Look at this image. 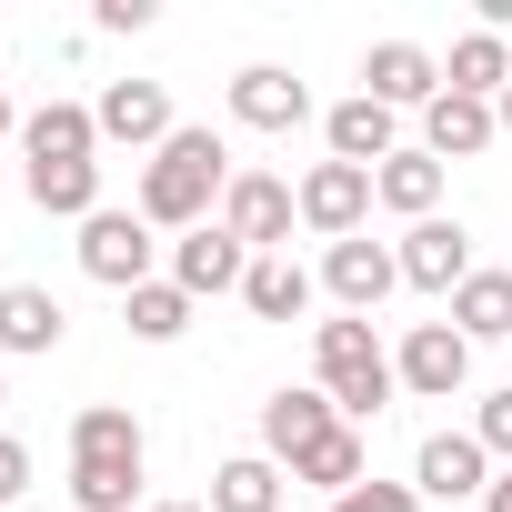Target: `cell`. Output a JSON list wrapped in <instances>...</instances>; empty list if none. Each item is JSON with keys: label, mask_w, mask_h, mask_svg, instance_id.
<instances>
[{"label": "cell", "mask_w": 512, "mask_h": 512, "mask_svg": "<svg viewBox=\"0 0 512 512\" xmlns=\"http://www.w3.org/2000/svg\"><path fill=\"white\" fill-rule=\"evenodd\" d=\"M312 372H322V392H332V412H342V422H372V412L402 392V372H392V352L372 342V322H362V312H342V322H322V332H312Z\"/></svg>", "instance_id": "obj_3"}, {"label": "cell", "mask_w": 512, "mask_h": 512, "mask_svg": "<svg viewBox=\"0 0 512 512\" xmlns=\"http://www.w3.org/2000/svg\"><path fill=\"white\" fill-rule=\"evenodd\" d=\"M211 512H282V462L272 452H231L211 472Z\"/></svg>", "instance_id": "obj_23"}, {"label": "cell", "mask_w": 512, "mask_h": 512, "mask_svg": "<svg viewBox=\"0 0 512 512\" xmlns=\"http://www.w3.org/2000/svg\"><path fill=\"white\" fill-rule=\"evenodd\" d=\"M362 221H372V171H352V161H312V171H302V231L352 241Z\"/></svg>", "instance_id": "obj_10"}, {"label": "cell", "mask_w": 512, "mask_h": 512, "mask_svg": "<svg viewBox=\"0 0 512 512\" xmlns=\"http://www.w3.org/2000/svg\"><path fill=\"white\" fill-rule=\"evenodd\" d=\"M392 372H402V392L452 402V392L472 382V342H462L452 322H412V332H402V352H392Z\"/></svg>", "instance_id": "obj_8"}, {"label": "cell", "mask_w": 512, "mask_h": 512, "mask_svg": "<svg viewBox=\"0 0 512 512\" xmlns=\"http://www.w3.org/2000/svg\"><path fill=\"white\" fill-rule=\"evenodd\" d=\"M61 302L41 292V282H0V352L11 362H41V352H61Z\"/></svg>", "instance_id": "obj_17"}, {"label": "cell", "mask_w": 512, "mask_h": 512, "mask_svg": "<svg viewBox=\"0 0 512 512\" xmlns=\"http://www.w3.org/2000/svg\"><path fill=\"white\" fill-rule=\"evenodd\" d=\"M21 492H31V442H21V432H0V512H11Z\"/></svg>", "instance_id": "obj_30"}, {"label": "cell", "mask_w": 512, "mask_h": 512, "mask_svg": "<svg viewBox=\"0 0 512 512\" xmlns=\"http://www.w3.org/2000/svg\"><path fill=\"white\" fill-rule=\"evenodd\" d=\"M151 262H161V241H151V221H141V211H111V201H101V211L81 221V272H91L101 292H121V302H131L141 282H161Z\"/></svg>", "instance_id": "obj_4"}, {"label": "cell", "mask_w": 512, "mask_h": 512, "mask_svg": "<svg viewBox=\"0 0 512 512\" xmlns=\"http://www.w3.org/2000/svg\"><path fill=\"white\" fill-rule=\"evenodd\" d=\"M71 502L81 512H131L141 502V422H131V402H91L71 422Z\"/></svg>", "instance_id": "obj_2"}, {"label": "cell", "mask_w": 512, "mask_h": 512, "mask_svg": "<svg viewBox=\"0 0 512 512\" xmlns=\"http://www.w3.org/2000/svg\"><path fill=\"white\" fill-rule=\"evenodd\" d=\"M452 332L462 342H512V272H472L452 292Z\"/></svg>", "instance_id": "obj_25"}, {"label": "cell", "mask_w": 512, "mask_h": 512, "mask_svg": "<svg viewBox=\"0 0 512 512\" xmlns=\"http://www.w3.org/2000/svg\"><path fill=\"white\" fill-rule=\"evenodd\" d=\"M442 91H462V101H502V91H512V41H502V31H462L452 61H442Z\"/></svg>", "instance_id": "obj_21"}, {"label": "cell", "mask_w": 512, "mask_h": 512, "mask_svg": "<svg viewBox=\"0 0 512 512\" xmlns=\"http://www.w3.org/2000/svg\"><path fill=\"white\" fill-rule=\"evenodd\" d=\"M362 91H372L382 111H432V101H442V61H432L422 41H372Z\"/></svg>", "instance_id": "obj_14"}, {"label": "cell", "mask_w": 512, "mask_h": 512, "mask_svg": "<svg viewBox=\"0 0 512 512\" xmlns=\"http://www.w3.org/2000/svg\"><path fill=\"white\" fill-rule=\"evenodd\" d=\"M31 201L61 211V221H91L101 211V161H31Z\"/></svg>", "instance_id": "obj_26"}, {"label": "cell", "mask_w": 512, "mask_h": 512, "mask_svg": "<svg viewBox=\"0 0 512 512\" xmlns=\"http://www.w3.org/2000/svg\"><path fill=\"white\" fill-rule=\"evenodd\" d=\"M412 492H422V502H482V492H492V452H482L472 432H432V442L412 452Z\"/></svg>", "instance_id": "obj_12"}, {"label": "cell", "mask_w": 512, "mask_h": 512, "mask_svg": "<svg viewBox=\"0 0 512 512\" xmlns=\"http://www.w3.org/2000/svg\"><path fill=\"white\" fill-rule=\"evenodd\" d=\"M171 282H181L191 302H221V292H241V282H251V251H241L221 221H201V231H181V241H171Z\"/></svg>", "instance_id": "obj_13"}, {"label": "cell", "mask_w": 512, "mask_h": 512, "mask_svg": "<svg viewBox=\"0 0 512 512\" xmlns=\"http://www.w3.org/2000/svg\"><path fill=\"white\" fill-rule=\"evenodd\" d=\"M21 151H31V161H101V121H91L81 101H41V111L21 121Z\"/></svg>", "instance_id": "obj_19"}, {"label": "cell", "mask_w": 512, "mask_h": 512, "mask_svg": "<svg viewBox=\"0 0 512 512\" xmlns=\"http://www.w3.org/2000/svg\"><path fill=\"white\" fill-rule=\"evenodd\" d=\"M322 141H332V161L382 171V161L402 151V111H382L372 91H352V101H332V111H322Z\"/></svg>", "instance_id": "obj_15"}, {"label": "cell", "mask_w": 512, "mask_h": 512, "mask_svg": "<svg viewBox=\"0 0 512 512\" xmlns=\"http://www.w3.org/2000/svg\"><path fill=\"white\" fill-rule=\"evenodd\" d=\"M492 121H502V141H512V91H502V101H492Z\"/></svg>", "instance_id": "obj_34"}, {"label": "cell", "mask_w": 512, "mask_h": 512, "mask_svg": "<svg viewBox=\"0 0 512 512\" xmlns=\"http://www.w3.org/2000/svg\"><path fill=\"white\" fill-rule=\"evenodd\" d=\"M221 191H231V151H221V131H171L151 161H141V191H131V211L151 221V231H201L211 211H221Z\"/></svg>", "instance_id": "obj_1"}, {"label": "cell", "mask_w": 512, "mask_h": 512, "mask_svg": "<svg viewBox=\"0 0 512 512\" xmlns=\"http://www.w3.org/2000/svg\"><path fill=\"white\" fill-rule=\"evenodd\" d=\"M231 121L241 131H302L312 121V91L292 71H272V61H251V71H231Z\"/></svg>", "instance_id": "obj_16"}, {"label": "cell", "mask_w": 512, "mask_h": 512, "mask_svg": "<svg viewBox=\"0 0 512 512\" xmlns=\"http://www.w3.org/2000/svg\"><path fill=\"white\" fill-rule=\"evenodd\" d=\"M322 292H332L342 312H362V322H372V312L402 292V262H392V241H362V231H352V241H332V251H322Z\"/></svg>", "instance_id": "obj_7"}, {"label": "cell", "mask_w": 512, "mask_h": 512, "mask_svg": "<svg viewBox=\"0 0 512 512\" xmlns=\"http://www.w3.org/2000/svg\"><path fill=\"white\" fill-rule=\"evenodd\" d=\"M91 121H101V141H121V151H161V141L181 131V121H171V91H161V81H101Z\"/></svg>", "instance_id": "obj_9"}, {"label": "cell", "mask_w": 512, "mask_h": 512, "mask_svg": "<svg viewBox=\"0 0 512 512\" xmlns=\"http://www.w3.org/2000/svg\"><path fill=\"white\" fill-rule=\"evenodd\" d=\"M312 292H322V272H302L292 251H262V262H251V282H241V302L262 312V322H302Z\"/></svg>", "instance_id": "obj_22"}, {"label": "cell", "mask_w": 512, "mask_h": 512, "mask_svg": "<svg viewBox=\"0 0 512 512\" xmlns=\"http://www.w3.org/2000/svg\"><path fill=\"white\" fill-rule=\"evenodd\" d=\"M121 312H131V332H141V342H181V332H191V292H181L171 272H161V282H141Z\"/></svg>", "instance_id": "obj_27"}, {"label": "cell", "mask_w": 512, "mask_h": 512, "mask_svg": "<svg viewBox=\"0 0 512 512\" xmlns=\"http://www.w3.org/2000/svg\"><path fill=\"white\" fill-rule=\"evenodd\" d=\"M0 412H11V382H0Z\"/></svg>", "instance_id": "obj_36"}, {"label": "cell", "mask_w": 512, "mask_h": 512, "mask_svg": "<svg viewBox=\"0 0 512 512\" xmlns=\"http://www.w3.org/2000/svg\"><path fill=\"white\" fill-rule=\"evenodd\" d=\"M332 432H342V412H332L322 382H282V392L262 402V452H272V462H302V452L332 442Z\"/></svg>", "instance_id": "obj_11"}, {"label": "cell", "mask_w": 512, "mask_h": 512, "mask_svg": "<svg viewBox=\"0 0 512 512\" xmlns=\"http://www.w3.org/2000/svg\"><path fill=\"white\" fill-rule=\"evenodd\" d=\"M292 221H302V191L292 181H272V171H231V191H221V231L262 262V251H292Z\"/></svg>", "instance_id": "obj_5"}, {"label": "cell", "mask_w": 512, "mask_h": 512, "mask_svg": "<svg viewBox=\"0 0 512 512\" xmlns=\"http://www.w3.org/2000/svg\"><path fill=\"white\" fill-rule=\"evenodd\" d=\"M482 512H512V472H492V492H482Z\"/></svg>", "instance_id": "obj_32"}, {"label": "cell", "mask_w": 512, "mask_h": 512, "mask_svg": "<svg viewBox=\"0 0 512 512\" xmlns=\"http://www.w3.org/2000/svg\"><path fill=\"white\" fill-rule=\"evenodd\" d=\"M372 201H382V211H402V221H432V211H442V161H432L422 141H412V151H392V161L372 171Z\"/></svg>", "instance_id": "obj_20"}, {"label": "cell", "mask_w": 512, "mask_h": 512, "mask_svg": "<svg viewBox=\"0 0 512 512\" xmlns=\"http://www.w3.org/2000/svg\"><path fill=\"white\" fill-rule=\"evenodd\" d=\"M141 512H211V502H141Z\"/></svg>", "instance_id": "obj_35"}, {"label": "cell", "mask_w": 512, "mask_h": 512, "mask_svg": "<svg viewBox=\"0 0 512 512\" xmlns=\"http://www.w3.org/2000/svg\"><path fill=\"white\" fill-rule=\"evenodd\" d=\"M0 141H21V111H11V91H0Z\"/></svg>", "instance_id": "obj_33"}, {"label": "cell", "mask_w": 512, "mask_h": 512, "mask_svg": "<svg viewBox=\"0 0 512 512\" xmlns=\"http://www.w3.org/2000/svg\"><path fill=\"white\" fill-rule=\"evenodd\" d=\"M392 262H402V282H412V292H442V302H452V292L472 282V231L432 211V221H412V231L392 241Z\"/></svg>", "instance_id": "obj_6"}, {"label": "cell", "mask_w": 512, "mask_h": 512, "mask_svg": "<svg viewBox=\"0 0 512 512\" xmlns=\"http://www.w3.org/2000/svg\"><path fill=\"white\" fill-rule=\"evenodd\" d=\"M292 482H312V492H332V502H342L352 482H372V452H362V422H342L332 442H312V452L292 462Z\"/></svg>", "instance_id": "obj_24"}, {"label": "cell", "mask_w": 512, "mask_h": 512, "mask_svg": "<svg viewBox=\"0 0 512 512\" xmlns=\"http://www.w3.org/2000/svg\"><path fill=\"white\" fill-rule=\"evenodd\" d=\"M91 31H151V0H101Z\"/></svg>", "instance_id": "obj_31"}, {"label": "cell", "mask_w": 512, "mask_h": 512, "mask_svg": "<svg viewBox=\"0 0 512 512\" xmlns=\"http://www.w3.org/2000/svg\"><path fill=\"white\" fill-rule=\"evenodd\" d=\"M332 512H422V492H412V482H382V472H372V482H352V492H342Z\"/></svg>", "instance_id": "obj_29"}, {"label": "cell", "mask_w": 512, "mask_h": 512, "mask_svg": "<svg viewBox=\"0 0 512 512\" xmlns=\"http://www.w3.org/2000/svg\"><path fill=\"white\" fill-rule=\"evenodd\" d=\"M492 141H502L492 101H462V91H442V101L422 111V151H432V161H472V151H492Z\"/></svg>", "instance_id": "obj_18"}, {"label": "cell", "mask_w": 512, "mask_h": 512, "mask_svg": "<svg viewBox=\"0 0 512 512\" xmlns=\"http://www.w3.org/2000/svg\"><path fill=\"white\" fill-rule=\"evenodd\" d=\"M472 442L512 472V392H482V402H472Z\"/></svg>", "instance_id": "obj_28"}]
</instances>
